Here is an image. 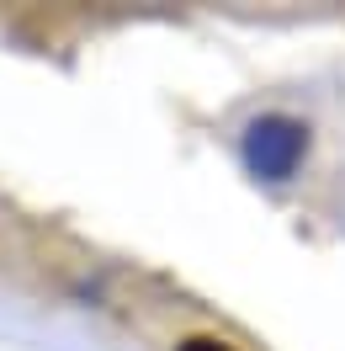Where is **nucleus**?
Returning <instances> with one entry per match:
<instances>
[{"label": "nucleus", "instance_id": "obj_1", "mask_svg": "<svg viewBox=\"0 0 345 351\" xmlns=\"http://www.w3.org/2000/svg\"><path fill=\"white\" fill-rule=\"evenodd\" d=\"M303 149H308V128L292 123V117H260V123H250V133H244V160H250V171L266 176V181L292 176Z\"/></svg>", "mask_w": 345, "mask_h": 351}, {"label": "nucleus", "instance_id": "obj_2", "mask_svg": "<svg viewBox=\"0 0 345 351\" xmlns=\"http://www.w3.org/2000/svg\"><path fill=\"white\" fill-rule=\"evenodd\" d=\"M181 351H234V346H223V341H207V335H196V341H186Z\"/></svg>", "mask_w": 345, "mask_h": 351}]
</instances>
